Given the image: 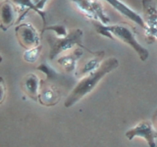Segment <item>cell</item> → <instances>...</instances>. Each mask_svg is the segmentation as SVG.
I'll use <instances>...</instances> for the list:
<instances>
[{"label":"cell","mask_w":157,"mask_h":147,"mask_svg":"<svg viewBox=\"0 0 157 147\" xmlns=\"http://www.w3.org/2000/svg\"><path fill=\"white\" fill-rule=\"evenodd\" d=\"M103 1L107 2L108 4H110L111 6L116 10V11H118L120 14H122L123 16H125L126 18L131 20V21H132L134 23H136L137 26L141 27L144 31L146 29L147 26L144 22V20L141 18L140 15L137 14L136 12H135L134 10H132L129 6H127L126 4L121 2L120 0H103Z\"/></svg>","instance_id":"6"},{"label":"cell","mask_w":157,"mask_h":147,"mask_svg":"<svg viewBox=\"0 0 157 147\" xmlns=\"http://www.w3.org/2000/svg\"><path fill=\"white\" fill-rule=\"evenodd\" d=\"M40 83L41 81H39V78L36 75H34V74H29L23 80V89L26 91V93L29 97L36 100L38 99Z\"/></svg>","instance_id":"8"},{"label":"cell","mask_w":157,"mask_h":147,"mask_svg":"<svg viewBox=\"0 0 157 147\" xmlns=\"http://www.w3.org/2000/svg\"><path fill=\"white\" fill-rule=\"evenodd\" d=\"M82 47H78L74 50V52L71 55H67V56H62L57 60V62L60 64L63 67V69L65 70L67 73H71L76 69V64L77 60L80 57L82 56Z\"/></svg>","instance_id":"10"},{"label":"cell","mask_w":157,"mask_h":147,"mask_svg":"<svg viewBox=\"0 0 157 147\" xmlns=\"http://www.w3.org/2000/svg\"><path fill=\"white\" fill-rule=\"evenodd\" d=\"M16 36L20 44L25 49H29L39 44V34L29 24H21L16 28Z\"/></svg>","instance_id":"5"},{"label":"cell","mask_w":157,"mask_h":147,"mask_svg":"<svg viewBox=\"0 0 157 147\" xmlns=\"http://www.w3.org/2000/svg\"><path fill=\"white\" fill-rule=\"evenodd\" d=\"M106 28L112 33L115 39L118 38L119 40L130 45L137 53L141 61H145L149 57V52L136 40L135 33L130 27L124 24H113V26L106 24Z\"/></svg>","instance_id":"3"},{"label":"cell","mask_w":157,"mask_h":147,"mask_svg":"<svg viewBox=\"0 0 157 147\" xmlns=\"http://www.w3.org/2000/svg\"><path fill=\"white\" fill-rule=\"evenodd\" d=\"M82 34L83 32L81 28H76V29H73L71 32H69L67 36L64 37L48 36V43H49V45H50L49 59L53 60V59L57 57L59 54H61L62 52H65L69 50V49H72L75 45L82 47L83 49H86L82 44ZM86 50H88V49H86Z\"/></svg>","instance_id":"2"},{"label":"cell","mask_w":157,"mask_h":147,"mask_svg":"<svg viewBox=\"0 0 157 147\" xmlns=\"http://www.w3.org/2000/svg\"><path fill=\"white\" fill-rule=\"evenodd\" d=\"M59 99H60V94L56 88L49 85L47 81H41L38 93L39 103L44 106H53L57 104Z\"/></svg>","instance_id":"7"},{"label":"cell","mask_w":157,"mask_h":147,"mask_svg":"<svg viewBox=\"0 0 157 147\" xmlns=\"http://www.w3.org/2000/svg\"><path fill=\"white\" fill-rule=\"evenodd\" d=\"M45 31H53L57 34V36H59V37H64L69 33L67 28H65V26H61V24H56V26H50V27H44V28L42 29L41 32H44Z\"/></svg>","instance_id":"17"},{"label":"cell","mask_w":157,"mask_h":147,"mask_svg":"<svg viewBox=\"0 0 157 147\" xmlns=\"http://www.w3.org/2000/svg\"><path fill=\"white\" fill-rule=\"evenodd\" d=\"M41 45H37V46H34L33 48H29V49H26V51L24 53V59L25 61L28 62V63H34L37 59L38 56L40 55V52H41Z\"/></svg>","instance_id":"15"},{"label":"cell","mask_w":157,"mask_h":147,"mask_svg":"<svg viewBox=\"0 0 157 147\" xmlns=\"http://www.w3.org/2000/svg\"><path fill=\"white\" fill-rule=\"evenodd\" d=\"M152 126H153L155 130H157V111L155 112L153 118H152Z\"/></svg>","instance_id":"18"},{"label":"cell","mask_w":157,"mask_h":147,"mask_svg":"<svg viewBox=\"0 0 157 147\" xmlns=\"http://www.w3.org/2000/svg\"><path fill=\"white\" fill-rule=\"evenodd\" d=\"M12 1L19 5L21 8H24V9H29V10H33V11H36L38 15H40V17L43 21V26L46 27V19H45V15H46V12L44 11H41V10H39L36 5H34L33 0H12Z\"/></svg>","instance_id":"13"},{"label":"cell","mask_w":157,"mask_h":147,"mask_svg":"<svg viewBox=\"0 0 157 147\" xmlns=\"http://www.w3.org/2000/svg\"><path fill=\"white\" fill-rule=\"evenodd\" d=\"M16 19V10L13 5L9 2H5L1 5V27L3 31L11 26Z\"/></svg>","instance_id":"11"},{"label":"cell","mask_w":157,"mask_h":147,"mask_svg":"<svg viewBox=\"0 0 157 147\" xmlns=\"http://www.w3.org/2000/svg\"><path fill=\"white\" fill-rule=\"evenodd\" d=\"M76 4L77 8L90 20H98L97 15L93 9V4L90 0H71Z\"/></svg>","instance_id":"12"},{"label":"cell","mask_w":157,"mask_h":147,"mask_svg":"<svg viewBox=\"0 0 157 147\" xmlns=\"http://www.w3.org/2000/svg\"><path fill=\"white\" fill-rule=\"evenodd\" d=\"M36 70L43 73L44 75L46 76L47 81H54V80H56L58 77V74L56 73V71H54L53 69L46 63L40 64L38 67H36Z\"/></svg>","instance_id":"16"},{"label":"cell","mask_w":157,"mask_h":147,"mask_svg":"<svg viewBox=\"0 0 157 147\" xmlns=\"http://www.w3.org/2000/svg\"><path fill=\"white\" fill-rule=\"evenodd\" d=\"M119 67V61L115 57H110L101 63L99 67L96 68L95 70L88 73L86 76L83 77L82 80L77 83V85L74 87V89L65 100L64 105L65 107L69 108L76 104L78 101H80L82 98H83L88 93H90L96 85H98L103 77L107 74L111 73L113 70Z\"/></svg>","instance_id":"1"},{"label":"cell","mask_w":157,"mask_h":147,"mask_svg":"<svg viewBox=\"0 0 157 147\" xmlns=\"http://www.w3.org/2000/svg\"><path fill=\"white\" fill-rule=\"evenodd\" d=\"M144 22L147 28H157V9L152 0H142Z\"/></svg>","instance_id":"9"},{"label":"cell","mask_w":157,"mask_h":147,"mask_svg":"<svg viewBox=\"0 0 157 147\" xmlns=\"http://www.w3.org/2000/svg\"><path fill=\"white\" fill-rule=\"evenodd\" d=\"M126 137L132 140L135 137H142L147 141V144L150 147H155V138L157 137V130L152 126L151 123L144 121L137 124L132 129L126 132Z\"/></svg>","instance_id":"4"},{"label":"cell","mask_w":157,"mask_h":147,"mask_svg":"<svg viewBox=\"0 0 157 147\" xmlns=\"http://www.w3.org/2000/svg\"><path fill=\"white\" fill-rule=\"evenodd\" d=\"M103 54H104V52H99L98 56L91 59V60L88 61L86 65H83V67L80 70V75H86V74L90 73L91 71L95 70L96 68L99 67L100 60H101V57L103 56Z\"/></svg>","instance_id":"14"}]
</instances>
